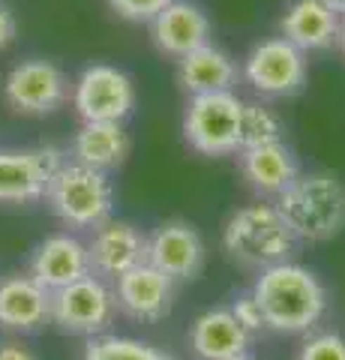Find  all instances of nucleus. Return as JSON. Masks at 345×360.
I'll list each match as a JSON object with an SVG mask.
<instances>
[{"instance_id": "1", "label": "nucleus", "mask_w": 345, "mask_h": 360, "mask_svg": "<svg viewBox=\"0 0 345 360\" xmlns=\"http://www.w3.org/2000/svg\"><path fill=\"white\" fill-rule=\"evenodd\" d=\"M249 291L264 315V328L282 336L313 333L327 312L325 283L315 270L292 258L259 270Z\"/></svg>"}, {"instance_id": "2", "label": "nucleus", "mask_w": 345, "mask_h": 360, "mask_svg": "<svg viewBox=\"0 0 345 360\" xmlns=\"http://www.w3.org/2000/svg\"><path fill=\"white\" fill-rule=\"evenodd\" d=\"M292 238L300 243H325L345 229V184L330 172H300L276 198Z\"/></svg>"}, {"instance_id": "3", "label": "nucleus", "mask_w": 345, "mask_h": 360, "mask_svg": "<svg viewBox=\"0 0 345 360\" xmlns=\"http://www.w3.org/2000/svg\"><path fill=\"white\" fill-rule=\"evenodd\" d=\"M294 238L276 205H255L237 207L222 225V250L240 267L264 270L280 262H288L294 252Z\"/></svg>"}, {"instance_id": "4", "label": "nucleus", "mask_w": 345, "mask_h": 360, "mask_svg": "<svg viewBox=\"0 0 345 360\" xmlns=\"http://www.w3.org/2000/svg\"><path fill=\"white\" fill-rule=\"evenodd\" d=\"M42 201L70 231H93L115 213V184L105 172L66 160L54 172Z\"/></svg>"}, {"instance_id": "5", "label": "nucleus", "mask_w": 345, "mask_h": 360, "mask_svg": "<svg viewBox=\"0 0 345 360\" xmlns=\"http://www.w3.org/2000/svg\"><path fill=\"white\" fill-rule=\"evenodd\" d=\"M243 99L235 90L189 96L183 111V139L202 156H231L240 150Z\"/></svg>"}, {"instance_id": "6", "label": "nucleus", "mask_w": 345, "mask_h": 360, "mask_svg": "<svg viewBox=\"0 0 345 360\" xmlns=\"http://www.w3.org/2000/svg\"><path fill=\"white\" fill-rule=\"evenodd\" d=\"M117 315L115 288L108 279H99L93 274L82 276L79 283L51 291L48 303V324L70 336H99L108 333Z\"/></svg>"}, {"instance_id": "7", "label": "nucleus", "mask_w": 345, "mask_h": 360, "mask_svg": "<svg viewBox=\"0 0 345 360\" xmlns=\"http://www.w3.org/2000/svg\"><path fill=\"white\" fill-rule=\"evenodd\" d=\"M247 84L264 99H288L306 87L309 63L306 54L282 37L255 42L240 66Z\"/></svg>"}, {"instance_id": "8", "label": "nucleus", "mask_w": 345, "mask_h": 360, "mask_svg": "<svg viewBox=\"0 0 345 360\" xmlns=\"http://www.w3.org/2000/svg\"><path fill=\"white\" fill-rule=\"evenodd\" d=\"M72 84L58 63L30 58L15 63L4 78V103L25 117H48L66 105Z\"/></svg>"}, {"instance_id": "9", "label": "nucleus", "mask_w": 345, "mask_h": 360, "mask_svg": "<svg viewBox=\"0 0 345 360\" xmlns=\"http://www.w3.org/2000/svg\"><path fill=\"white\" fill-rule=\"evenodd\" d=\"M72 108L82 120L124 123L136 108V84L111 63H91L72 82Z\"/></svg>"}, {"instance_id": "10", "label": "nucleus", "mask_w": 345, "mask_h": 360, "mask_svg": "<svg viewBox=\"0 0 345 360\" xmlns=\"http://www.w3.org/2000/svg\"><path fill=\"white\" fill-rule=\"evenodd\" d=\"M66 162L58 148H0V205H37Z\"/></svg>"}, {"instance_id": "11", "label": "nucleus", "mask_w": 345, "mask_h": 360, "mask_svg": "<svg viewBox=\"0 0 345 360\" xmlns=\"http://www.w3.org/2000/svg\"><path fill=\"white\" fill-rule=\"evenodd\" d=\"M84 246L87 258H91V274L108 279V283L148 262V234L126 219L111 217L103 225H96Z\"/></svg>"}, {"instance_id": "12", "label": "nucleus", "mask_w": 345, "mask_h": 360, "mask_svg": "<svg viewBox=\"0 0 345 360\" xmlns=\"http://www.w3.org/2000/svg\"><path fill=\"white\" fill-rule=\"evenodd\" d=\"M148 264L162 270L174 283H189L204 267V240L195 225L169 219L148 234Z\"/></svg>"}, {"instance_id": "13", "label": "nucleus", "mask_w": 345, "mask_h": 360, "mask_svg": "<svg viewBox=\"0 0 345 360\" xmlns=\"http://www.w3.org/2000/svg\"><path fill=\"white\" fill-rule=\"evenodd\" d=\"M115 300L117 312H124L132 321H162L174 307V288L177 283L157 270L153 264H138L126 270L124 276H117L115 283Z\"/></svg>"}, {"instance_id": "14", "label": "nucleus", "mask_w": 345, "mask_h": 360, "mask_svg": "<svg viewBox=\"0 0 345 360\" xmlns=\"http://www.w3.org/2000/svg\"><path fill=\"white\" fill-rule=\"evenodd\" d=\"M27 274L37 279L51 295L58 288H66L79 283L82 276L91 274V258H87V246L75 231H58L39 240L30 252Z\"/></svg>"}, {"instance_id": "15", "label": "nucleus", "mask_w": 345, "mask_h": 360, "mask_svg": "<svg viewBox=\"0 0 345 360\" xmlns=\"http://www.w3.org/2000/svg\"><path fill=\"white\" fill-rule=\"evenodd\" d=\"M214 25L207 13L193 0H171L162 13L150 21V39L157 51L171 60H181L195 49L214 42Z\"/></svg>"}, {"instance_id": "16", "label": "nucleus", "mask_w": 345, "mask_h": 360, "mask_svg": "<svg viewBox=\"0 0 345 360\" xmlns=\"http://www.w3.org/2000/svg\"><path fill=\"white\" fill-rule=\"evenodd\" d=\"M237 165L247 186L261 198H280L300 174L297 156L285 139L237 150Z\"/></svg>"}, {"instance_id": "17", "label": "nucleus", "mask_w": 345, "mask_h": 360, "mask_svg": "<svg viewBox=\"0 0 345 360\" xmlns=\"http://www.w3.org/2000/svg\"><path fill=\"white\" fill-rule=\"evenodd\" d=\"M51 295L30 274H9L0 279V328L33 333L48 324Z\"/></svg>"}, {"instance_id": "18", "label": "nucleus", "mask_w": 345, "mask_h": 360, "mask_svg": "<svg viewBox=\"0 0 345 360\" xmlns=\"http://www.w3.org/2000/svg\"><path fill=\"white\" fill-rule=\"evenodd\" d=\"M252 336L237 324L228 307L204 309L189 328V348L198 360H235L249 352Z\"/></svg>"}, {"instance_id": "19", "label": "nucleus", "mask_w": 345, "mask_h": 360, "mask_svg": "<svg viewBox=\"0 0 345 360\" xmlns=\"http://www.w3.org/2000/svg\"><path fill=\"white\" fill-rule=\"evenodd\" d=\"M129 148L132 144H129L124 123L82 120V127L72 135V144H70V160L111 174L115 168L126 162Z\"/></svg>"}, {"instance_id": "20", "label": "nucleus", "mask_w": 345, "mask_h": 360, "mask_svg": "<svg viewBox=\"0 0 345 360\" xmlns=\"http://www.w3.org/2000/svg\"><path fill=\"white\" fill-rule=\"evenodd\" d=\"M339 15L321 0H292L280 18V37L297 45L304 54L337 45Z\"/></svg>"}, {"instance_id": "21", "label": "nucleus", "mask_w": 345, "mask_h": 360, "mask_svg": "<svg viewBox=\"0 0 345 360\" xmlns=\"http://www.w3.org/2000/svg\"><path fill=\"white\" fill-rule=\"evenodd\" d=\"M240 78V66L226 49L207 42L193 54L177 60V84L189 96L198 94H222V90H235Z\"/></svg>"}, {"instance_id": "22", "label": "nucleus", "mask_w": 345, "mask_h": 360, "mask_svg": "<svg viewBox=\"0 0 345 360\" xmlns=\"http://www.w3.org/2000/svg\"><path fill=\"white\" fill-rule=\"evenodd\" d=\"M82 360H174L165 348L136 340V336L99 333L91 336L82 352Z\"/></svg>"}, {"instance_id": "23", "label": "nucleus", "mask_w": 345, "mask_h": 360, "mask_svg": "<svg viewBox=\"0 0 345 360\" xmlns=\"http://www.w3.org/2000/svg\"><path fill=\"white\" fill-rule=\"evenodd\" d=\"M282 120L273 108L264 103H243V120H240V150L255 148L267 141H282Z\"/></svg>"}, {"instance_id": "24", "label": "nucleus", "mask_w": 345, "mask_h": 360, "mask_svg": "<svg viewBox=\"0 0 345 360\" xmlns=\"http://www.w3.org/2000/svg\"><path fill=\"white\" fill-rule=\"evenodd\" d=\"M297 360H345V336L337 330L309 333L297 348Z\"/></svg>"}, {"instance_id": "25", "label": "nucleus", "mask_w": 345, "mask_h": 360, "mask_svg": "<svg viewBox=\"0 0 345 360\" xmlns=\"http://www.w3.org/2000/svg\"><path fill=\"white\" fill-rule=\"evenodd\" d=\"M171 0H108V6L115 9L120 18L126 21H136V25H150L153 18H157L165 6H169Z\"/></svg>"}, {"instance_id": "26", "label": "nucleus", "mask_w": 345, "mask_h": 360, "mask_svg": "<svg viewBox=\"0 0 345 360\" xmlns=\"http://www.w3.org/2000/svg\"><path fill=\"white\" fill-rule=\"evenodd\" d=\"M228 309H231V315H235L237 324H240V328L247 330L249 336L267 330V328H264V315H261V309H259V303H255L252 291H243V295H237L235 300L228 303Z\"/></svg>"}, {"instance_id": "27", "label": "nucleus", "mask_w": 345, "mask_h": 360, "mask_svg": "<svg viewBox=\"0 0 345 360\" xmlns=\"http://www.w3.org/2000/svg\"><path fill=\"white\" fill-rule=\"evenodd\" d=\"M15 37H18V18L13 9L0 4V51L9 49L15 42Z\"/></svg>"}, {"instance_id": "28", "label": "nucleus", "mask_w": 345, "mask_h": 360, "mask_svg": "<svg viewBox=\"0 0 345 360\" xmlns=\"http://www.w3.org/2000/svg\"><path fill=\"white\" fill-rule=\"evenodd\" d=\"M0 360H39L21 342H0Z\"/></svg>"}, {"instance_id": "29", "label": "nucleus", "mask_w": 345, "mask_h": 360, "mask_svg": "<svg viewBox=\"0 0 345 360\" xmlns=\"http://www.w3.org/2000/svg\"><path fill=\"white\" fill-rule=\"evenodd\" d=\"M337 49L342 51V58H345V15H339V33H337Z\"/></svg>"}, {"instance_id": "30", "label": "nucleus", "mask_w": 345, "mask_h": 360, "mask_svg": "<svg viewBox=\"0 0 345 360\" xmlns=\"http://www.w3.org/2000/svg\"><path fill=\"white\" fill-rule=\"evenodd\" d=\"M327 9H333L337 15H345V0H321Z\"/></svg>"}, {"instance_id": "31", "label": "nucleus", "mask_w": 345, "mask_h": 360, "mask_svg": "<svg viewBox=\"0 0 345 360\" xmlns=\"http://www.w3.org/2000/svg\"><path fill=\"white\" fill-rule=\"evenodd\" d=\"M235 360H259V357H252V354L247 352V354H240V357H235Z\"/></svg>"}]
</instances>
